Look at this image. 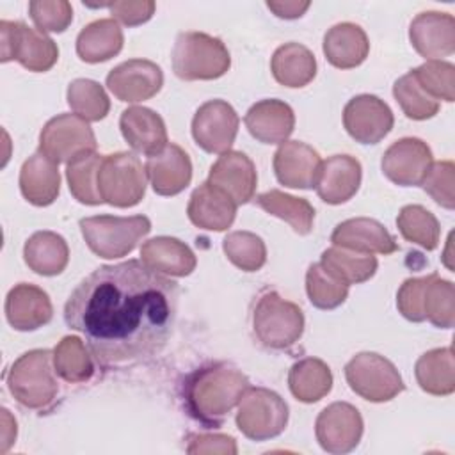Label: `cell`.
<instances>
[{"instance_id":"obj_1","label":"cell","mask_w":455,"mask_h":455,"mask_svg":"<svg viewBox=\"0 0 455 455\" xmlns=\"http://www.w3.org/2000/svg\"><path fill=\"white\" fill-rule=\"evenodd\" d=\"M178 297V283L142 259H128L91 272L69 295L64 320L84 334L98 363H132L165 347Z\"/></svg>"},{"instance_id":"obj_2","label":"cell","mask_w":455,"mask_h":455,"mask_svg":"<svg viewBox=\"0 0 455 455\" xmlns=\"http://www.w3.org/2000/svg\"><path fill=\"white\" fill-rule=\"evenodd\" d=\"M249 379L224 363L210 364L192 371L185 379V407L194 419L206 427H217L238 405Z\"/></svg>"},{"instance_id":"obj_3","label":"cell","mask_w":455,"mask_h":455,"mask_svg":"<svg viewBox=\"0 0 455 455\" xmlns=\"http://www.w3.org/2000/svg\"><path fill=\"white\" fill-rule=\"evenodd\" d=\"M53 354L46 348H36L20 355L9 373L7 387L14 400L27 409H46L57 396L59 384Z\"/></svg>"},{"instance_id":"obj_4","label":"cell","mask_w":455,"mask_h":455,"mask_svg":"<svg viewBox=\"0 0 455 455\" xmlns=\"http://www.w3.org/2000/svg\"><path fill=\"white\" fill-rule=\"evenodd\" d=\"M231 57L226 44L204 32H181L172 48V69L181 80H215L228 73Z\"/></svg>"},{"instance_id":"obj_5","label":"cell","mask_w":455,"mask_h":455,"mask_svg":"<svg viewBox=\"0 0 455 455\" xmlns=\"http://www.w3.org/2000/svg\"><path fill=\"white\" fill-rule=\"evenodd\" d=\"M80 231L94 254L105 259H116L130 254L137 247L151 231V222L146 215H94L80 220Z\"/></svg>"},{"instance_id":"obj_6","label":"cell","mask_w":455,"mask_h":455,"mask_svg":"<svg viewBox=\"0 0 455 455\" xmlns=\"http://www.w3.org/2000/svg\"><path fill=\"white\" fill-rule=\"evenodd\" d=\"M252 329L261 345L283 350L300 339L304 315L297 304L283 299L277 291H267L254 307Z\"/></svg>"},{"instance_id":"obj_7","label":"cell","mask_w":455,"mask_h":455,"mask_svg":"<svg viewBox=\"0 0 455 455\" xmlns=\"http://www.w3.org/2000/svg\"><path fill=\"white\" fill-rule=\"evenodd\" d=\"M148 185L146 167L128 151L103 156L98 171V192L103 203L117 208H130L140 203Z\"/></svg>"},{"instance_id":"obj_8","label":"cell","mask_w":455,"mask_h":455,"mask_svg":"<svg viewBox=\"0 0 455 455\" xmlns=\"http://www.w3.org/2000/svg\"><path fill=\"white\" fill-rule=\"evenodd\" d=\"M0 53L2 62L18 60L34 73L48 71L59 59V48L52 37L23 21L7 20L0 21Z\"/></svg>"},{"instance_id":"obj_9","label":"cell","mask_w":455,"mask_h":455,"mask_svg":"<svg viewBox=\"0 0 455 455\" xmlns=\"http://www.w3.org/2000/svg\"><path fill=\"white\" fill-rule=\"evenodd\" d=\"M288 423V405L267 387H247L238 402L236 427L252 441L277 437Z\"/></svg>"},{"instance_id":"obj_10","label":"cell","mask_w":455,"mask_h":455,"mask_svg":"<svg viewBox=\"0 0 455 455\" xmlns=\"http://www.w3.org/2000/svg\"><path fill=\"white\" fill-rule=\"evenodd\" d=\"M345 379L350 389L368 402H389L405 386L396 366L380 354L361 352L345 366Z\"/></svg>"},{"instance_id":"obj_11","label":"cell","mask_w":455,"mask_h":455,"mask_svg":"<svg viewBox=\"0 0 455 455\" xmlns=\"http://www.w3.org/2000/svg\"><path fill=\"white\" fill-rule=\"evenodd\" d=\"M39 151L55 164L69 162L82 153L96 151V137L89 123L80 116L60 114L43 126Z\"/></svg>"},{"instance_id":"obj_12","label":"cell","mask_w":455,"mask_h":455,"mask_svg":"<svg viewBox=\"0 0 455 455\" xmlns=\"http://www.w3.org/2000/svg\"><path fill=\"white\" fill-rule=\"evenodd\" d=\"M238 114L224 100L203 103L192 119V137L206 153L222 155L231 149L238 133Z\"/></svg>"},{"instance_id":"obj_13","label":"cell","mask_w":455,"mask_h":455,"mask_svg":"<svg viewBox=\"0 0 455 455\" xmlns=\"http://www.w3.org/2000/svg\"><path fill=\"white\" fill-rule=\"evenodd\" d=\"M316 441L327 453L341 455L352 451L363 435L361 412L347 402L327 405L315 423Z\"/></svg>"},{"instance_id":"obj_14","label":"cell","mask_w":455,"mask_h":455,"mask_svg":"<svg viewBox=\"0 0 455 455\" xmlns=\"http://www.w3.org/2000/svg\"><path fill=\"white\" fill-rule=\"evenodd\" d=\"M395 117L389 105L373 94H359L343 108L347 133L361 144L380 142L393 128Z\"/></svg>"},{"instance_id":"obj_15","label":"cell","mask_w":455,"mask_h":455,"mask_svg":"<svg viewBox=\"0 0 455 455\" xmlns=\"http://www.w3.org/2000/svg\"><path fill=\"white\" fill-rule=\"evenodd\" d=\"M380 165L395 185L416 187L423 183L432 165V151L421 139L403 137L386 149Z\"/></svg>"},{"instance_id":"obj_16","label":"cell","mask_w":455,"mask_h":455,"mask_svg":"<svg viewBox=\"0 0 455 455\" xmlns=\"http://www.w3.org/2000/svg\"><path fill=\"white\" fill-rule=\"evenodd\" d=\"M164 85L158 64L148 59H130L107 75L108 91L121 101L137 103L153 98Z\"/></svg>"},{"instance_id":"obj_17","label":"cell","mask_w":455,"mask_h":455,"mask_svg":"<svg viewBox=\"0 0 455 455\" xmlns=\"http://www.w3.org/2000/svg\"><path fill=\"white\" fill-rule=\"evenodd\" d=\"M409 39L414 50L428 59L439 60L455 52V18L448 12H419L411 27Z\"/></svg>"},{"instance_id":"obj_18","label":"cell","mask_w":455,"mask_h":455,"mask_svg":"<svg viewBox=\"0 0 455 455\" xmlns=\"http://www.w3.org/2000/svg\"><path fill=\"white\" fill-rule=\"evenodd\" d=\"M208 183L224 190L236 204H245L256 192V167L242 151H226L212 165Z\"/></svg>"},{"instance_id":"obj_19","label":"cell","mask_w":455,"mask_h":455,"mask_svg":"<svg viewBox=\"0 0 455 455\" xmlns=\"http://www.w3.org/2000/svg\"><path fill=\"white\" fill-rule=\"evenodd\" d=\"M336 247L363 254H391L398 249L395 236L375 219L355 217L338 224L331 235Z\"/></svg>"},{"instance_id":"obj_20","label":"cell","mask_w":455,"mask_h":455,"mask_svg":"<svg viewBox=\"0 0 455 455\" xmlns=\"http://www.w3.org/2000/svg\"><path fill=\"white\" fill-rule=\"evenodd\" d=\"M320 165V155L300 140L283 142L274 155L275 178L290 188H313Z\"/></svg>"},{"instance_id":"obj_21","label":"cell","mask_w":455,"mask_h":455,"mask_svg":"<svg viewBox=\"0 0 455 455\" xmlns=\"http://www.w3.org/2000/svg\"><path fill=\"white\" fill-rule=\"evenodd\" d=\"M361 164L350 155H334L322 162L315 188L327 204H341L355 196L361 185Z\"/></svg>"},{"instance_id":"obj_22","label":"cell","mask_w":455,"mask_h":455,"mask_svg":"<svg viewBox=\"0 0 455 455\" xmlns=\"http://www.w3.org/2000/svg\"><path fill=\"white\" fill-rule=\"evenodd\" d=\"M53 307L48 293L28 283H20L5 297V316L16 331H36L52 320Z\"/></svg>"},{"instance_id":"obj_23","label":"cell","mask_w":455,"mask_h":455,"mask_svg":"<svg viewBox=\"0 0 455 455\" xmlns=\"http://www.w3.org/2000/svg\"><path fill=\"white\" fill-rule=\"evenodd\" d=\"M146 174L158 196H176L192 180V164L183 148L167 144L160 153L148 156Z\"/></svg>"},{"instance_id":"obj_24","label":"cell","mask_w":455,"mask_h":455,"mask_svg":"<svg viewBox=\"0 0 455 455\" xmlns=\"http://www.w3.org/2000/svg\"><path fill=\"white\" fill-rule=\"evenodd\" d=\"M236 203L219 187L204 181L188 201L187 215L190 222L206 231H226L236 215Z\"/></svg>"},{"instance_id":"obj_25","label":"cell","mask_w":455,"mask_h":455,"mask_svg":"<svg viewBox=\"0 0 455 455\" xmlns=\"http://www.w3.org/2000/svg\"><path fill=\"white\" fill-rule=\"evenodd\" d=\"M243 123L256 140L283 144L295 128V114L288 103L270 98L254 103L247 110Z\"/></svg>"},{"instance_id":"obj_26","label":"cell","mask_w":455,"mask_h":455,"mask_svg":"<svg viewBox=\"0 0 455 455\" xmlns=\"http://www.w3.org/2000/svg\"><path fill=\"white\" fill-rule=\"evenodd\" d=\"M119 128L124 140L137 153L148 156L160 153L169 144L164 119L148 107H128L123 110Z\"/></svg>"},{"instance_id":"obj_27","label":"cell","mask_w":455,"mask_h":455,"mask_svg":"<svg viewBox=\"0 0 455 455\" xmlns=\"http://www.w3.org/2000/svg\"><path fill=\"white\" fill-rule=\"evenodd\" d=\"M20 190L34 206L52 204L60 190L59 164L50 160L44 153L36 151L21 165Z\"/></svg>"},{"instance_id":"obj_28","label":"cell","mask_w":455,"mask_h":455,"mask_svg":"<svg viewBox=\"0 0 455 455\" xmlns=\"http://www.w3.org/2000/svg\"><path fill=\"white\" fill-rule=\"evenodd\" d=\"M370 52L366 32L355 23H338L323 36L325 59L339 69L357 68L364 62Z\"/></svg>"},{"instance_id":"obj_29","label":"cell","mask_w":455,"mask_h":455,"mask_svg":"<svg viewBox=\"0 0 455 455\" xmlns=\"http://www.w3.org/2000/svg\"><path fill=\"white\" fill-rule=\"evenodd\" d=\"M142 261L158 274L185 277L196 268V254L188 245L172 236H156L140 247Z\"/></svg>"},{"instance_id":"obj_30","label":"cell","mask_w":455,"mask_h":455,"mask_svg":"<svg viewBox=\"0 0 455 455\" xmlns=\"http://www.w3.org/2000/svg\"><path fill=\"white\" fill-rule=\"evenodd\" d=\"M123 48V30L112 18L85 25L76 37V53L84 62H105Z\"/></svg>"},{"instance_id":"obj_31","label":"cell","mask_w":455,"mask_h":455,"mask_svg":"<svg viewBox=\"0 0 455 455\" xmlns=\"http://www.w3.org/2000/svg\"><path fill=\"white\" fill-rule=\"evenodd\" d=\"M270 69L281 85L304 87L316 75V59L304 44L284 43L274 52Z\"/></svg>"},{"instance_id":"obj_32","label":"cell","mask_w":455,"mask_h":455,"mask_svg":"<svg viewBox=\"0 0 455 455\" xmlns=\"http://www.w3.org/2000/svg\"><path fill=\"white\" fill-rule=\"evenodd\" d=\"M23 258L30 270L50 277L66 268L69 261V249L60 235L53 231H37L27 240Z\"/></svg>"},{"instance_id":"obj_33","label":"cell","mask_w":455,"mask_h":455,"mask_svg":"<svg viewBox=\"0 0 455 455\" xmlns=\"http://www.w3.org/2000/svg\"><path fill=\"white\" fill-rule=\"evenodd\" d=\"M416 380L419 387L435 396H446L455 391V361L451 347L425 352L416 361Z\"/></svg>"},{"instance_id":"obj_34","label":"cell","mask_w":455,"mask_h":455,"mask_svg":"<svg viewBox=\"0 0 455 455\" xmlns=\"http://www.w3.org/2000/svg\"><path fill=\"white\" fill-rule=\"evenodd\" d=\"M288 386L297 400L315 403L322 400L332 387L331 368L322 359L304 357L290 368Z\"/></svg>"},{"instance_id":"obj_35","label":"cell","mask_w":455,"mask_h":455,"mask_svg":"<svg viewBox=\"0 0 455 455\" xmlns=\"http://www.w3.org/2000/svg\"><path fill=\"white\" fill-rule=\"evenodd\" d=\"M256 204L267 213L288 222L299 235H307L313 229L315 208L307 199L295 197L281 190H268L256 197Z\"/></svg>"},{"instance_id":"obj_36","label":"cell","mask_w":455,"mask_h":455,"mask_svg":"<svg viewBox=\"0 0 455 455\" xmlns=\"http://www.w3.org/2000/svg\"><path fill=\"white\" fill-rule=\"evenodd\" d=\"M320 265L332 274L336 279L350 284H359L373 277L377 272V258L371 254H363V252H354L343 247H329L327 251L322 252Z\"/></svg>"},{"instance_id":"obj_37","label":"cell","mask_w":455,"mask_h":455,"mask_svg":"<svg viewBox=\"0 0 455 455\" xmlns=\"http://www.w3.org/2000/svg\"><path fill=\"white\" fill-rule=\"evenodd\" d=\"M103 156L96 151H87L68 162L66 178L73 197L82 204L103 203L98 192V171Z\"/></svg>"},{"instance_id":"obj_38","label":"cell","mask_w":455,"mask_h":455,"mask_svg":"<svg viewBox=\"0 0 455 455\" xmlns=\"http://www.w3.org/2000/svg\"><path fill=\"white\" fill-rule=\"evenodd\" d=\"M53 368L60 379L71 384L85 382L94 373L92 359L76 336H66L53 348Z\"/></svg>"},{"instance_id":"obj_39","label":"cell","mask_w":455,"mask_h":455,"mask_svg":"<svg viewBox=\"0 0 455 455\" xmlns=\"http://www.w3.org/2000/svg\"><path fill=\"white\" fill-rule=\"evenodd\" d=\"M396 226L407 242L418 243L427 251H434L439 243V222L435 215L421 204L403 206L396 217Z\"/></svg>"},{"instance_id":"obj_40","label":"cell","mask_w":455,"mask_h":455,"mask_svg":"<svg viewBox=\"0 0 455 455\" xmlns=\"http://www.w3.org/2000/svg\"><path fill=\"white\" fill-rule=\"evenodd\" d=\"M425 320L441 329H451L455 323V286L451 281L430 274L423 297Z\"/></svg>"},{"instance_id":"obj_41","label":"cell","mask_w":455,"mask_h":455,"mask_svg":"<svg viewBox=\"0 0 455 455\" xmlns=\"http://www.w3.org/2000/svg\"><path fill=\"white\" fill-rule=\"evenodd\" d=\"M68 103L82 119L101 121L110 110V100L105 89L89 78H76L68 87Z\"/></svg>"},{"instance_id":"obj_42","label":"cell","mask_w":455,"mask_h":455,"mask_svg":"<svg viewBox=\"0 0 455 455\" xmlns=\"http://www.w3.org/2000/svg\"><path fill=\"white\" fill-rule=\"evenodd\" d=\"M228 259L243 272H256L267 261L265 242L251 231H233L222 242Z\"/></svg>"},{"instance_id":"obj_43","label":"cell","mask_w":455,"mask_h":455,"mask_svg":"<svg viewBox=\"0 0 455 455\" xmlns=\"http://www.w3.org/2000/svg\"><path fill=\"white\" fill-rule=\"evenodd\" d=\"M306 291L318 309H334L348 295V284L329 274L320 263H313L306 272Z\"/></svg>"},{"instance_id":"obj_44","label":"cell","mask_w":455,"mask_h":455,"mask_svg":"<svg viewBox=\"0 0 455 455\" xmlns=\"http://www.w3.org/2000/svg\"><path fill=\"white\" fill-rule=\"evenodd\" d=\"M393 94L400 108L409 119H414V121L430 119L439 110V101L423 91V87L418 84L412 71L405 73L395 82Z\"/></svg>"},{"instance_id":"obj_45","label":"cell","mask_w":455,"mask_h":455,"mask_svg":"<svg viewBox=\"0 0 455 455\" xmlns=\"http://www.w3.org/2000/svg\"><path fill=\"white\" fill-rule=\"evenodd\" d=\"M423 91L434 100L451 103L455 100V66L444 60H427L416 69H411Z\"/></svg>"},{"instance_id":"obj_46","label":"cell","mask_w":455,"mask_h":455,"mask_svg":"<svg viewBox=\"0 0 455 455\" xmlns=\"http://www.w3.org/2000/svg\"><path fill=\"white\" fill-rule=\"evenodd\" d=\"M423 190L443 208L453 210L455 206V165L451 160L432 162L423 183Z\"/></svg>"},{"instance_id":"obj_47","label":"cell","mask_w":455,"mask_h":455,"mask_svg":"<svg viewBox=\"0 0 455 455\" xmlns=\"http://www.w3.org/2000/svg\"><path fill=\"white\" fill-rule=\"evenodd\" d=\"M28 12L41 32H64L73 20V7L66 0H34Z\"/></svg>"},{"instance_id":"obj_48","label":"cell","mask_w":455,"mask_h":455,"mask_svg":"<svg viewBox=\"0 0 455 455\" xmlns=\"http://www.w3.org/2000/svg\"><path fill=\"white\" fill-rule=\"evenodd\" d=\"M427 277H411L403 281L396 293V307L398 311L411 322H423V297H425V286Z\"/></svg>"},{"instance_id":"obj_49","label":"cell","mask_w":455,"mask_h":455,"mask_svg":"<svg viewBox=\"0 0 455 455\" xmlns=\"http://www.w3.org/2000/svg\"><path fill=\"white\" fill-rule=\"evenodd\" d=\"M105 7L110 9L112 20H117L123 25H128V27L146 23L155 12V2H151V0L110 2V4H105Z\"/></svg>"},{"instance_id":"obj_50","label":"cell","mask_w":455,"mask_h":455,"mask_svg":"<svg viewBox=\"0 0 455 455\" xmlns=\"http://www.w3.org/2000/svg\"><path fill=\"white\" fill-rule=\"evenodd\" d=\"M188 453H224L235 455L236 443L231 435L224 434H199L190 437V444L187 448Z\"/></svg>"},{"instance_id":"obj_51","label":"cell","mask_w":455,"mask_h":455,"mask_svg":"<svg viewBox=\"0 0 455 455\" xmlns=\"http://www.w3.org/2000/svg\"><path fill=\"white\" fill-rule=\"evenodd\" d=\"M267 7L277 16V18H284V20H295L300 18L307 9H309V2H275L270 0L267 2Z\"/></svg>"},{"instance_id":"obj_52","label":"cell","mask_w":455,"mask_h":455,"mask_svg":"<svg viewBox=\"0 0 455 455\" xmlns=\"http://www.w3.org/2000/svg\"><path fill=\"white\" fill-rule=\"evenodd\" d=\"M2 453H5L16 439V421L7 409H2Z\"/></svg>"}]
</instances>
